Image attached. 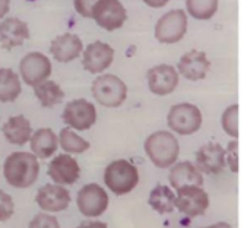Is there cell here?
<instances>
[{
    "mask_svg": "<svg viewBox=\"0 0 250 228\" xmlns=\"http://www.w3.org/2000/svg\"><path fill=\"white\" fill-rule=\"evenodd\" d=\"M226 166H229L233 173L239 171V142L237 141H231L227 146Z\"/></svg>",
    "mask_w": 250,
    "mask_h": 228,
    "instance_id": "cell-31",
    "label": "cell"
},
{
    "mask_svg": "<svg viewBox=\"0 0 250 228\" xmlns=\"http://www.w3.org/2000/svg\"><path fill=\"white\" fill-rule=\"evenodd\" d=\"M188 29V16L182 9L164 13L155 25V38L163 44L179 42Z\"/></svg>",
    "mask_w": 250,
    "mask_h": 228,
    "instance_id": "cell-6",
    "label": "cell"
},
{
    "mask_svg": "<svg viewBox=\"0 0 250 228\" xmlns=\"http://www.w3.org/2000/svg\"><path fill=\"white\" fill-rule=\"evenodd\" d=\"M62 149L67 154H82L89 148V142L75 133L70 127H64L60 130L57 138Z\"/></svg>",
    "mask_w": 250,
    "mask_h": 228,
    "instance_id": "cell-26",
    "label": "cell"
},
{
    "mask_svg": "<svg viewBox=\"0 0 250 228\" xmlns=\"http://www.w3.org/2000/svg\"><path fill=\"white\" fill-rule=\"evenodd\" d=\"M47 174L54 183L60 186L73 185L79 179L81 168L73 157H70L69 154H62L51 160L47 168Z\"/></svg>",
    "mask_w": 250,
    "mask_h": 228,
    "instance_id": "cell-15",
    "label": "cell"
},
{
    "mask_svg": "<svg viewBox=\"0 0 250 228\" xmlns=\"http://www.w3.org/2000/svg\"><path fill=\"white\" fill-rule=\"evenodd\" d=\"M98 0H73V4H75V9L76 12L83 16V18H91V12H92V7L95 6Z\"/></svg>",
    "mask_w": 250,
    "mask_h": 228,
    "instance_id": "cell-32",
    "label": "cell"
},
{
    "mask_svg": "<svg viewBox=\"0 0 250 228\" xmlns=\"http://www.w3.org/2000/svg\"><path fill=\"white\" fill-rule=\"evenodd\" d=\"M29 142H31L32 154L37 158H40V160L50 158L56 152L57 145H59L56 133L51 129H48V127L38 129L34 135H31Z\"/></svg>",
    "mask_w": 250,
    "mask_h": 228,
    "instance_id": "cell-22",
    "label": "cell"
},
{
    "mask_svg": "<svg viewBox=\"0 0 250 228\" xmlns=\"http://www.w3.org/2000/svg\"><path fill=\"white\" fill-rule=\"evenodd\" d=\"M168 127L183 136L196 133L202 126V113L201 110L190 103H182L171 107L167 116Z\"/></svg>",
    "mask_w": 250,
    "mask_h": 228,
    "instance_id": "cell-5",
    "label": "cell"
},
{
    "mask_svg": "<svg viewBox=\"0 0 250 228\" xmlns=\"http://www.w3.org/2000/svg\"><path fill=\"white\" fill-rule=\"evenodd\" d=\"M145 4H148L149 7H163L166 6L170 0H144Z\"/></svg>",
    "mask_w": 250,
    "mask_h": 228,
    "instance_id": "cell-34",
    "label": "cell"
},
{
    "mask_svg": "<svg viewBox=\"0 0 250 228\" xmlns=\"http://www.w3.org/2000/svg\"><path fill=\"white\" fill-rule=\"evenodd\" d=\"M10 7V0H0V19L9 12Z\"/></svg>",
    "mask_w": 250,
    "mask_h": 228,
    "instance_id": "cell-35",
    "label": "cell"
},
{
    "mask_svg": "<svg viewBox=\"0 0 250 228\" xmlns=\"http://www.w3.org/2000/svg\"><path fill=\"white\" fill-rule=\"evenodd\" d=\"M29 38L28 25L18 18H7L0 23V45L4 50L19 47Z\"/></svg>",
    "mask_w": 250,
    "mask_h": 228,
    "instance_id": "cell-19",
    "label": "cell"
},
{
    "mask_svg": "<svg viewBox=\"0 0 250 228\" xmlns=\"http://www.w3.org/2000/svg\"><path fill=\"white\" fill-rule=\"evenodd\" d=\"M223 129L231 138H239V104H233L226 108L221 117Z\"/></svg>",
    "mask_w": 250,
    "mask_h": 228,
    "instance_id": "cell-28",
    "label": "cell"
},
{
    "mask_svg": "<svg viewBox=\"0 0 250 228\" xmlns=\"http://www.w3.org/2000/svg\"><path fill=\"white\" fill-rule=\"evenodd\" d=\"M83 53V67L85 70H88L89 73H101L104 72L107 67H110V64L113 63L114 59V50L113 47H110L105 42L101 41H95L92 44H89L86 47Z\"/></svg>",
    "mask_w": 250,
    "mask_h": 228,
    "instance_id": "cell-16",
    "label": "cell"
},
{
    "mask_svg": "<svg viewBox=\"0 0 250 228\" xmlns=\"http://www.w3.org/2000/svg\"><path fill=\"white\" fill-rule=\"evenodd\" d=\"M1 132L9 144L22 146L25 145L32 135L31 123L23 116H13L10 117L1 127Z\"/></svg>",
    "mask_w": 250,
    "mask_h": 228,
    "instance_id": "cell-21",
    "label": "cell"
},
{
    "mask_svg": "<svg viewBox=\"0 0 250 228\" xmlns=\"http://www.w3.org/2000/svg\"><path fill=\"white\" fill-rule=\"evenodd\" d=\"M208 207H209V196L202 187L189 186V187L177 189L176 208L182 214L190 218H195V217L204 215Z\"/></svg>",
    "mask_w": 250,
    "mask_h": 228,
    "instance_id": "cell-10",
    "label": "cell"
},
{
    "mask_svg": "<svg viewBox=\"0 0 250 228\" xmlns=\"http://www.w3.org/2000/svg\"><path fill=\"white\" fill-rule=\"evenodd\" d=\"M199 173L218 174L226 168V149L215 142L201 146L196 152V166Z\"/></svg>",
    "mask_w": 250,
    "mask_h": 228,
    "instance_id": "cell-12",
    "label": "cell"
},
{
    "mask_svg": "<svg viewBox=\"0 0 250 228\" xmlns=\"http://www.w3.org/2000/svg\"><path fill=\"white\" fill-rule=\"evenodd\" d=\"M78 228H108L103 221H82Z\"/></svg>",
    "mask_w": 250,
    "mask_h": 228,
    "instance_id": "cell-33",
    "label": "cell"
},
{
    "mask_svg": "<svg viewBox=\"0 0 250 228\" xmlns=\"http://www.w3.org/2000/svg\"><path fill=\"white\" fill-rule=\"evenodd\" d=\"M35 202L45 212H62L70 204V193L60 185H44L37 192Z\"/></svg>",
    "mask_w": 250,
    "mask_h": 228,
    "instance_id": "cell-13",
    "label": "cell"
},
{
    "mask_svg": "<svg viewBox=\"0 0 250 228\" xmlns=\"http://www.w3.org/2000/svg\"><path fill=\"white\" fill-rule=\"evenodd\" d=\"M34 94L42 107H54L60 104L64 98L63 89L53 81H42L34 86Z\"/></svg>",
    "mask_w": 250,
    "mask_h": 228,
    "instance_id": "cell-24",
    "label": "cell"
},
{
    "mask_svg": "<svg viewBox=\"0 0 250 228\" xmlns=\"http://www.w3.org/2000/svg\"><path fill=\"white\" fill-rule=\"evenodd\" d=\"M179 85V73L170 64H158L148 70V86L155 95H168Z\"/></svg>",
    "mask_w": 250,
    "mask_h": 228,
    "instance_id": "cell-14",
    "label": "cell"
},
{
    "mask_svg": "<svg viewBox=\"0 0 250 228\" xmlns=\"http://www.w3.org/2000/svg\"><path fill=\"white\" fill-rule=\"evenodd\" d=\"M15 212V204L10 195H7L4 190H0V223L7 221L12 218Z\"/></svg>",
    "mask_w": 250,
    "mask_h": 228,
    "instance_id": "cell-30",
    "label": "cell"
},
{
    "mask_svg": "<svg viewBox=\"0 0 250 228\" xmlns=\"http://www.w3.org/2000/svg\"><path fill=\"white\" fill-rule=\"evenodd\" d=\"M19 72L25 83L35 86L37 83L48 79L51 75V63L48 57L41 53H28L21 60Z\"/></svg>",
    "mask_w": 250,
    "mask_h": 228,
    "instance_id": "cell-11",
    "label": "cell"
},
{
    "mask_svg": "<svg viewBox=\"0 0 250 228\" xmlns=\"http://www.w3.org/2000/svg\"><path fill=\"white\" fill-rule=\"evenodd\" d=\"M144 148L152 164L158 168L171 167L173 164H176L180 154L179 141L173 133L167 130H158L151 133L146 138Z\"/></svg>",
    "mask_w": 250,
    "mask_h": 228,
    "instance_id": "cell-2",
    "label": "cell"
},
{
    "mask_svg": "<svg viewBox=\"0 0 250 228\" xmlns=\"http://www.w3.org/2000/svg\"><path fill=\"white\" fill-rule=\"evenodd\" d=\"M186 7L195 19L207 21L218 10V0H186Z\"/></svg>",
    "mask_w": 250,
    "mask_h": 228,
    "instance_id": "cell-27",
    "label": "cell"
},
{
    "mask_svg": "<svg viewBox=\"0 0 250 228\" xmlns=\"http://www.w3.org/2000/svg\"><path fill=\"white\" fill-rule=\"evenodd\" d=\"M50 51L57 62L69 63V62L75 60L83 51V44L78 35H75L72 32H66V34L56 37L51 41Z\"/></svg>",
    "mask_w": 250,
    "mask_h": 228,
    "instance_id": "cell-17",
    "label": "cell"
},
{
    "mask_svg": "<svg viewBox=\"0 0 250 228\" xmlns=\"http://www.w3.org/2000/svg\"><path fill=\"white\" fill-rule=\"evenodd\" d=\"M104 182L114 195H127L138 186L139 171L127 160H116L107 166Z\"/></svg>",
    "mask_w": 250,
    "mask_h": 228,
    "instance_id": "cell-3",
    "label": "cell"
},
{
    "mask_svg": "<svg viewBox=\"0 0 250 228\" xmlns=\"http://www.w3.org/2000/svg\"><path fill=\"white\" fill-rule=\"evenodd\" d=\"M170 185L171 187L182 189V187H202L204 186V177L202 173L190 163V161H182L177 164H173L170 171Z\"/></svg>",
    "mask_w": 250,
    "mask_h": 228,
    "instance_id": "cell-20",
    "label": "cell"
},
{
    "mask_svg": "<svg viewBox=\"0 0 250 228\" xmlns=\"http://www.w3.org/2000/svg\"><path fill=\"white\" fill-rule=\"evenodd\" d=\"M151 208L158 214H170L176 208V193L166 185H158L149 193L148 199Z\"/></svg>",
    "mask_w": 250,
    "mask_h": 228,
    "instance_id": "cell-23",
    "label": "cell"
},
{
    "mask_svg": "<svg viewBox=\"0 0 250 228\" xmlns=\"http://www.w3.org/2000/svg\"><path fill=\"white\" fill-rule=\"evenodd\" d=\"M22 91L19 76L7 67L0 69V101L12 103L15 101Z\"/></svg>",
    "mask_w": 250,
    "mask_h": 228,
    "instance_id": "cell-25",
    "label": "cell"
},
{
    "mask_svg": "<svg viewBox=\"0 0 250 228\" xmlns=\"http://www.w3.org/2000/svg\"><path fill=\"white\" fill-rule=\"evenodd\" d=\"M28 228H60V224H59L57 218L53 217L51 214L41 212L31 220Z\"/></svg>",
    "mask_w": 250,
    "mask_h": 228,
    "instance_id": "cell-29",
    "label": "cell"
},
{
    "mask_svg": "<svg viewBox=\"0 0 250 228\" xmlns=\"http://www.w3.org/2000/svg\"><path fill=\"white\" fill-rule=\"evenodd\" d=\"M91 18L101 28L107 31H116L125 23L127 12L119 0H98L92 7Z\"/></svg>",
    "mask_w": 250,
    "mask_h": 228,
    "instance_id": "cell-9",
    "label": "cell"
},
{
    "mask_svg": "<svg viewBox=\"0 0 250 228\" xmlns=\"http://www.w3.org/2000/svg\"><path fill=\"white\" fill-rule=\"evenodd\" d=\"M64 123L75 130H88L97 122V110L95 105L83 98L73 100L67 103L63 111Z\"/></svg>",
    "mask_w": 250,
    "mask_h": 228,
    "instance_id": "cell-8",
    "label": "cell"
},
{
    "mask_svg": "<svg viewBox=\"0 0 250 228\" xmlns=\"http://www.w3.org/2000/svg\"><path fill=\"white\" fill-rule=\"evenodd\" d=\"M92 95L101 105L116 108L125 103L127 86L116 75H101L92 82Z\"/></svg>",
    "mask_w": 250,
    "mask_h": 228,
    "instance_id": "cell-4",
    "label": "cell"
},
{
    "mask_svg": "<svg viewBox=\"0 0 250 228\" xmlns=\"http://www.w3.org/2000/svg\"><path fill=\"white\" fill-rule=\"evenodd\" d=\"M78 209L82 215L95 218L103 215L108 208V195L107 192L95 183L83 186L76 196Z\"/></svg>",
    "mask_w": 250,
    "mask_h": 228,
    "instance_id": "cell-7",
    "label": "cell"
},
{
    "mask_svg": "<svg viewBox=\"0 0 250 228\" xmlns=\"http://www.w3.org/2000/svg\"><path fill=\"white\" fill-rule=\"evenodd\" d=\"M211 67V63L205 53L192 50L188 51L185 56H182L179 62V72L182 76H185L189 81H201L207 76L208 70Z\"/></svg>",
    "mask_w": 250,
    "mask_h": 228,
    "instance_id": "cell-18",
    "label": "cell"
},
{
    "mask_svg": "<svg viewBox=\"0 0 250 228\" xmlns=\"http://www.w3.org/2000/svg\"><path fill=\"white\" fill-rule=\"evenodd\" d=\"M208 228H233L229 223H224V221H220V223H215V224H212L211 227Z\"/></svg>",
    "mask_w": 250,
    "mask_h": 228,
    "instance_id": "cell-36",
    "label": "cell"
},
{
    "mask_svg": "<svg viewBox=\"0 0 250 228\" xmlns=\"http://www.w3.org/2000/svg\"><path fill=\"white\" fill-rule=\"evenodd\" d=\"M38 174V158L31 152H13L3 164V176L6 182L16 189H26L32 186Z\"/></svg>",
    "mask_w": 250,
    "mask_h": 228,
    "instance_id": "cell-1",
    "label": "cell"
}]
</instances>
